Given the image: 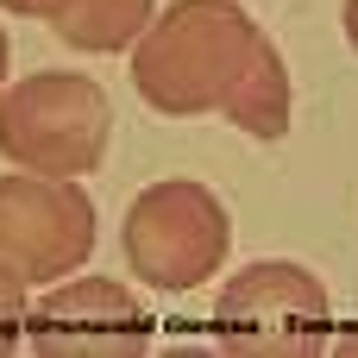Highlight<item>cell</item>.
<instances>
[{"instance_id":"obj_1","label":"cell","mask_w":358,"mask_h":358,"mask_svg":"<svg viewBox=\"0 0 358 358\" xmlns=\"http://www.w3.org/2000/svg\"><path fill=\"white\" fill-rule=\"evenodd\" d=\"M258 38V19L233 0H170L132 44V88L164 120H195L233 94Z\"/></svg>"},{"instance_id":"obj_2","label":"cell","mask_w":358,"mask_h":358,"mask_svg":"<svg viewBox=\"0 0 358 358\" xmlns=\"http://www.w3.org/2000/svg\"><path fill=\"white\" fill-rule=\"evenodd\" d=\"M113 107L94 76L38 69L0 94V157L31 176H88L107 164Z\"/></svg>"},{"instance_id":"obj_3","label":"cell","mask_w":358,"mask_h":358,"mask_svg":"<svg viewBox=\"0 0 358 358\" xmlns=\"http://www.w3.org/2000/svg\"><path fill=\"white\" fill-rule=\"evenodd\" d=\"M120 252H126V271L157 289V296H189L201 289L227 252H233V220H227V201L208 189V182H189V176H170V182H151L132 195L126 220H120Z\"/></svg>"},{"instance_id":"obj_4","label":"cell","mask_w":358,"mask_h":358,"mask_svg":"<svg viewBox=\"0 0 358 358\" xmlns=\"http://www.w3.org/2000/svg\"><path fill=\"white\" fill-rule=\"evenodd\" d=\"M214 334L239 352H315L334 334V302L302 264L258 258L214 296Z\"/></svg>"},{"instance_id":"obj_5","label":"cell","mask_w":358,"mask_h":358,"mask_svg":"<svg viewBox=\"0 0 358 358\" xmlns=\"http://www.w3.org/2000/svg\"><path fill=\"white\" fill-rule=\"evenodd\" d=\"M94 252V201L76 176H0V264L25 283H63Z\"/></svg>"},{"instance_id":"obj_6","label":"cell","mask_w":358,"mask_h":358,"mask_svg":"<svg viewBox=\"0 0 358 358\" xmlns=\"http://www.w3.org/2000/svg\"><path fill=\"white\" fill-rule=\"evenodd\" d=\"M25 340L38 352H145L151 346V308L107 277H69L57 283L31 315H25Z\"/></svg>"},{"instance_id":"obj_7","label":"cell","mask_w":358,"mask_h":358,"mask_svg":"<svg viewBox=\"0 0 358 358\" xmlns=\"http://www.w3.org/2000/svg\"><path fill=\"white\" fill-rule=\"evenodd\" d=\"M220 113H227L239 132L264 138V145L289 132V69H283V57H277V44H271V38H258L252 63L239 69L233 94L220 101Z\"/></svg>"},{"instance_id":"obj_8","label":"cell","mask_w":358,"mask_h":358,"mask_svg":"<svg viewBox=\"0 0 358 358\" xmlns=\"http://www.w3.org/2000/svg\"><path fill=\"white\" fill-rule=\"evenodd\" d=\"M145 25H151V0H76L69 13L50 19V31L69 50H88V57H107V50L138 44Z\"/></svg>"},{"instance_id":"obj_9","label":"cell","mask_w":358,"mask_h":358,"mask_svg":"<svg viewBox=\"0 0 358 358\" xmlns=\"http://www.w3.org/2000/svg\"><path fill=\"white\" fill-rule=\"evenodd\" d=\"M25 277L13 271V264H0V352H13L19 340H25Z\"/></svg>"},{"instance_id":"obj_10","label":"cell","mask_w":358,"mask_h":358,"mask_svg":"<svg viewBox=\"0 0 358 358\" xmlns=\"http://www.w3.org/2000/svg\"><path fill=\"white\" fill-rule=\"evenodd\" d=\"M0 6H6V13H19V19H44V25H50V19H57V13H69L76 0H0Z\"/></svg>"},{"instance_id":"obj_11","label":"cell","mask_w":358,"mask_h":358,"mask_svg":"<svg viewBox=\"0 0 358 358\" xmlns=\"http://www.w3.org/2000/svg\"><path fill=\"white\" fill-rule=\"evenodd\" d=\"M346 38H352V50H358V0H346Z\"/></svg>"},{"instance_id":"obj_12","label":"cell","mask_w":358,"mask_h":358,"mask_svg":"<svg viewBox=\"0 0 358 358\" xmlns=\"http://www.w3.org/2000/svg\"><path fill=\"white\" fill-rule=\"evenodd\" d=\"M6 63H13V44H6V25H0V88H6Z\"/></svg>"}]
</instances>
